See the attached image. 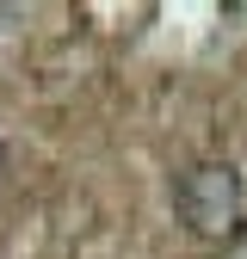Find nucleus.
<instances>
[{
    "label": "nucleus",
    "mask_w": 247,
    "mask_h": 259,
    "mask_svg": "<svg viewBox=\"0 0 247 259\" xmlns=\"http://www.w3.org/2000/svg\"><path fill=\"white\" fill-rule=\"evenodd\" d=\"M173 204H179V222L204 241H229L247 216V185L229 160H198L185 167L179 185H173Z\"/></svg>",
    "instance_id": "f257e3e1"
}]
</instances>
